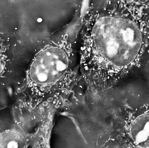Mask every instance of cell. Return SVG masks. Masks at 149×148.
Listing matches in <instances>:
<instances>
[{"label": "cell", "mask_w": 149, "mask_h": 148, "mask_svg": "<svg viewBox=\"0 0 149 148\" xmlns=\"http://www.w3.org/2000/svg\"><path fill=\"white\" fill-rule=\"evenodd\" d=\"M81 34L84 65L109 86L137 62L146 35L129 14L125 0H108L86 21Z\"/></svg>", "instance_id": "6da1fadb"}, {"label": "cell", "mask_w": 149, "mask_h": 148, "mask_svg": "<svg viewBox=\"0 0 149 148\" xmlns=\"http://www.w3.org/2000/svg\"><path fill=\"white\" fill-rule=\"evenodd\" d=\"M70 52L66 47H48L40 52L32 62L29 77L32 83L40 86L54 84L68 73Z\"/></svg>", "instance_id": "7a4b0ae2"}, {"label": "cell", "mask_w": 149, "mask_h": 148, "mask_svg": "<svg viewBox=\"0 0 149 148\" xmlns=\"http://www.w3.org/2000/svg\"><path fill=\"white\" fill-rule=\"evenodd\" d=\"M129 135L137 147L149 148V112L134 119L130 125Z\"/></svg>", "instance_id": "3957f363"}, {"label": "cell", "mask_w": 149, "mask_h": 148, "mask_svg": "<svg viewBox=\"0 0 149 148\" xmlns=\"http://www.w3.org/2000/svg\"><path fill=\"white\" fill-rule=\"evenodd\" d=\"M25 139L23 134L16 131H8L1 136V147L21 148L24 147Z\"/></svg>", "instance_id": "277c9868"}]
</instances>
